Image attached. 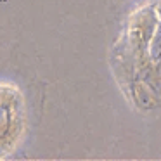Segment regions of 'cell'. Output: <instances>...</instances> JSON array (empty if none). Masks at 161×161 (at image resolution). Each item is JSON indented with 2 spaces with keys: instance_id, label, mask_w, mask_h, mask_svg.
I'll return each mask as SVG.
<instances>
[{
  "instance_id": "cell-1",
  "label": "cell",
  "mask_w": 161,
  "mask_h": 161,
  "mask_svg": "<svg viewBox=\"0 0 161 161\" xmlns=\"http://www.w3.org/2000/svg\"><path fill=\"white\" fill-rule=\"evenodd\" d=\"M113 73L133 106H161V0H149L128 16L113 47Z\"/></svg>"
},
{
  "instance_id": "cell-2",
  "label": "cell",
  "mask_w": 161,
  "mask_h": 161,
  "mask_svg": "<svg viewBox=\"0 0 161 161\" xmlns=\"http://www.w3.org/2000/svg\"><path fill=\"white\" fill-rule=\"evenodd\" d=\"M26 130V108L16 85L0 81V158L18 149Z\"/></svg>"
}]
</instances>
